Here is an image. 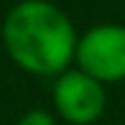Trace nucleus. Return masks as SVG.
<instances>
[{
    "instance_id": "obj_1",
    "label": "nucleus",
    "mask_w": 125,
    "mask_h": 125,
    "mask_svg": "<svg viewBox=\"0 0 125 125\" xmlns=\"http://www.w3.org/2000/svg\"><path fill=\"white\" fill-rule=\"evenodd\" d=\"M3 46L21 72L56 79L74 66L79 33L51 0H21L3 18Z\"/></svg>"
},
{
    "instance_id": "obj_2",
    "label": "nucleus",
    "mask_w": 125,
    "mask_h": 125,
    "mask_svg": "<svg viewBox=\"0 0 125 125\" xmlns=\"http://www.w3.org/2000/svg\"><path fill=\"white\" fill-rule=\"evenodd\" d=\"M74 66L105 87L125 82V26L97 23L79 33Z\"/></svg>"
},
{
    "instance_id": "obj_3",
    "label": "nucleus",
    "mask_w": 125,
    "mask_h": 125,
    "mask_svg": "<svg viewBox=\"0 0 125 125\" xmlns=\"http://www.w3.org/2000/svg\"><path fill=\"white\" fill-rule=\"evenodd\" d=\"M51 105H54L56 117L69 125H94L105 115L107 89L87 72L72 66L54 79Z\"/></svg>"
},
{
    "instance_id": "obj_4",
    "label": "nucleus",
    "mask_w": 125,
    "mask_h": 125,
    "mask_svg": "<svg viewBox=\"0 0 125 125\" xmlns=\"http://www.w3.org/2000/svg\"><path fill=\"white\" fill-rule=\"evenodd\" d=\"M15 125H59V117H56L54 110H43V107H31L23 115L18 117Z\"/></svg>"
}]
</instances>
